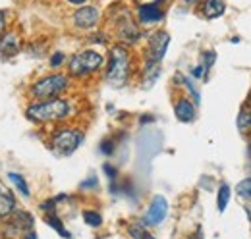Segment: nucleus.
Wrapping results in <instances>:
<instances>
[{
	"label": "nucleus",
	"mask_w": 251,
	"mask_h": 239,
	"mask_svg": "<svg viewBox=\"0 0 251 239\" xmlns=\"http://www.w3.org/2000/svg\"><path fill=\"white\" fill-rule=\"evenodd\" d=\"M83 220H85V224L91 226V228H99V226L102 224V216H100L97 210H85V212H83Z\"/></svg>",
	"instance_id": "22"
},
{
	"label": "nucleus",
	"mask_w": 251,
	"mask_h": 239,
	"mask_svg": "<svg viewBox=\"0 0 251 239\" xmlns=\"http://www.w3.org/2000/svg\"><path fill=\"white\" fill-rule=\"evenodd\" d=\"M8 222L18 230V234H25V232H29L33 228L35 218H33L29 212H25V210H14L8 216Z\"/></svg>",
	"instance_id": "14"
},
{
	"label": "nucleus",
	"mask_w": 251,
	"mask_h": 239,
	"mask_svg": "<svg viewBox=\"0 0 251 239\" xmlns=\"http://www.w3.org/2000/svg\"><path fill=\"white\" fill-rule=\"evenodd\" d=\"M176 79H178V83H182V85L188 89V93L191 95V100H193L195 104H199V102H201V96H199V91L193 87L191 79H189V77H184V75H180V73L176 75Z\"/></svg>",
	"instance_id": "19"
},
{
	"label": "nucleus",
	"mask_w": 251,
	"mask_h": 239,
	"mask_svg": "<svg viewBox=\"0 0 251 239\" xmlns=\"http://www.w3.org/2000/svg\"><path fill=\"white\" fill-rule=\"evenodd\" d=\"M244 209H246V212H248V216H250V220H251V201H246Z\"/></svg>",
	"instance_id": "31"
},
{
	"label": "nucleus",
	"mask_w": 251,
	"mask_h": 239,
	"mask_svg": "<svg viewBox=\"0 0 251 239\" xmlns=\"http://www.w3.org/2000/svg\"><path fill=\"white\" fill-rule=\"evenodd\" d=\"M182 2H186L188 6H195V4H199L201 0H182Z\"/></svg>",
	"instance_id": "32"
},
{
	"label": "nucleus",
	"mask_w": 251,
	"mask_h": 239,
	"mask_svg": "<svg viewBox=\"0 0 251 239\" xmlns=\"http://www.w3.org/2000/svg\"><path fill=\"white\" fill-rule=\"evenodd\" d=\"M22 50V39L16 31H6L0 37V54L4 58H12L16 54H20Z\"/></svg>",
	"instance_id": "11"
},
{
	"label": "nucleus",
	"mask_w": 251,
	"mask_h": 239,
	"mask_svg": "<svg viewBox=\"0 0 251 239\" xmlns=\"http://www.w3.org/2000/svg\"><path fill=\"white\" fill-rule=\"evenodd\" d=\"M104 56L97 50H81L68 60V73L72 77H85L97 73L104 66Z\"/></svg>",
	"instance_id": "4"
},
{
	"label": "nucleus",
	"mask_w": 251,
	"mask_h": 239,
	"mask_svg": "<svg viewBox=\"0 0 251 239\" xmlns=\"http://www.w3.org/2000/svg\"><path fill=\"white\" fill-rule=\"evenodd\" d=\"M226 12V2L224 0H201L199 2V14L205 20H217Z\"/></svg>",
	"instance_id": "13"
},
{
	"label": "nucleus",
	"mask_w": 251,
	"mask_h": 239,
	"mask_svg": "<svg viewBox=\"0 0 251 239\" xmlns=\"http://www.w3.org/2000/svg\"><path fill=\"white\" fill-rule=\"evenodd\" d=\"M174 116H176L178 121H182V123H191L193 120L197 118L195 102L186 98V96H180V98L174 102Z\"/></svg>",
	"instance_id": "12"
},
{
	"label": "nucleus",
	"mask_w": 251,
	"mask_h": 239,
	"mask_svg": "<svg viewBox=\"0 0 251 239\" xmlns=\"http://www.w3.org/2000/svg\"><path fill=\"white\" fill-rule=\"evenodd\" d=\"M6 24H8V12L0 8V37L6 33Z\"/></svg>",
	"instance_id": "27"
},
{
	"label": "nucleus",
	"mask_w": 251,
	"mask_h": 239,
	"mask_svg": "<svg viewBox=\"0 0 251 239\" xmlns=\"http://www.w3.org/2000/svg\"><path fill=\"white\" fill-rule=\"evenodd\" d=\"M230 195H232V191H230L228 183H222V185L219 187V197H217V207H219L220 212L226 210L228 203H230Z\"/></svg>",
	"instance_id": "17"
},
{
	"label": "nucleus",
	"mask_w": 251,
	"mask_h": 239,
	"mask_svg": "<svg viewBox=\"0 0 251 239\" xmlns=\"http://www.w3.org/2000/svg\"><path fill=\"white\" fill-rule=\"evenodd\" d=\"M100 152L106 154V156H110V154L114 152V141H110V139L102 141V143H100Z\"/></svg>",
	"instance_id": "26"
},
{
	"label": "nucleus",
	"mask_w": 251,
	"mask_h": 239,
	"mask_svg": "<svg viewBox=\"0 0 251 239\" xmlns=\"http://www.w3.org/2000/svg\"><path fill=\"white\" fill-rule=\"evenodd\" d=\"M162 0H153V2H145L137 6L135 12V20L139 25H153L164 20V8L160 6Z\"/></svg>",
	"instance_id": "7"
},
{
	"label": "nucleus",
	"mask_w": 251,
	"mask_h": 239,
	"mask_svg": "<svg viewBox=\"0 0 251 239\" xmlns=\"http://www.w3.org/2000/svg\"><path fill=\"white\" fill-rule=\"evenodd\" d=\"M83 139H85V133L77 127H58L50 133L49 145L56 156H70L81 147Z\"/></svg>",
	"instance_id": "3"
},
{
	"label": "nucleus",
	"mask_w": 251,
	"mask_h": 239,
	"mask_svg": "<svg viewBox=\"0 0 251 239\" xmlns=\"http://www.w3.org/2000/svg\"><path fill=\"white\" fill-rule=\"evenodd\" d=\"M166 214H168V201L162 195H157V197H153L149 209L143 216V224L145 226H158V224H162Z\"/></svg>",
	"instance_id": "10"
},
{
	"label": "nucleus",
	"mask_w": 251,
	"mask_h": 239,
	"mask_svg": "<svg viewBox=\"0 0 251 239\" xmlns=\"http://www.w3.org/2000/svg\"><path fill=\"white\" fill-rule=\"evenodd\" d=\"M129 236L133 239H155L147 230H145V224H143V226H131V228H129Z\"/></svg>",
	"instance_id": "23"
},
{
	"label": "nucleus",
	"mask_w": 251,
	"mask_h": 239,
	"mask_svg": "<svg viewBox=\"0 0 251 239\" xmlns=\"http://www.w3.org/2000/svg\"><path fill=\"white\" fill-rule=\"evenodd\" d=\"M47 224H49V226H52V228H54V230H56V232H58V234H60L62 238H66V239L70 238V234H68V230L64 228V224H62V222H60V218H58L56 214H52V212H49V214H47Z\"/></svg>",
	"instance_id": "20"
},
{
	"label": "nucleus",
	"mask_w": 251,
	"mask_h": 239,
	"mask_svg": "<svg viewBox=\"0 0 251 239\" xmlns=\"http://www.w3.org/2000/svg\"><path fill=\"white\" fill-rule=\"evenodd\" d=\"M8 179L18 187V191L24 195V197H29V187H27V181L22 178L20 174H16V172H10L8 174Z\"/></svg>",
	"instance_id": "18"
},
{
	"label": "nucleus",
	"mask_w": 251,
	"mask_h": 239,
	"mask_svg": "<svg viewBox=\"0 0 251 239\" xmlns=\"http://www.w3.org/2000/svg\"><path fill=\"white\" fill-rule=\"evenodd\" d=\"M64 2H68V4H72V6H77V8H79V6H85L89 0H64Z\"/></svg>",
	"instance_id": "29"
},
{
	"label": "nucleus",
	"mask_w": 251,
	"mask_h": 239,
	"mask_svg": "<svg viewBox=\"0 0 251 239\" xmlns=\"http://www.w3.org/2000/svg\"><path fill=\"white\" fill-rule=\"evenodd\" d=\"M20 239H37V234L33 232V230H29V232H25V234H22V238Z\"/></svg>",
	"instance_id": "30"
},
{
	"label": "nucleus",
	"mask_w": 251,
	"mask_h": 239,
	"mask_svg": "<svg viewBox=\"0 0 251 239\" xmlns=\"http://www.w3.org/2000/svg\"><path fill=\"white\" fill-rule=\"evenodd\" d=\"M118 16H114V27H116V37L118 41L129 47V45H135L139 39H141V29H139V24L137 20H133L131 12L124 8V6H118Z\"/></svg>",
	"instance_id": "6"
},
{
	"label": "nucleus",
	"mask_w": 251,
	"mask_h": 239,
	"mask_svg": "<svg viewBox=\"0 0 251 239\" xmlns=\"http://www.w3.org/2000/svg\"><path fill=\"white\" fill-rule=\"evenodd\" d=\"M16 210V197L10 189L0 185V218H8Z\"/></svg>",
	"instance_id": "15"
},
{
	"label": "nucleus",
	"mask_w": 251,
	"mask_h": 239,
	"mask_svg": "<svg viewBox=\"0 0 251 239\" xmlns=\"http://www.w3.org/2000/svg\"><path fill=\"white\" fill-rule=\"evenodd\" d=\"M168 45H170V35L166 31H153L147 41V60L160 64V60L164 58L168 50Z\"/></svg>",
	"instance_id": "8"
},
{
	"label": "nucleus",
	"mask_w": 251,
	"mask_h": 239,
	"mask_svg": "<svg viewBox=\"0 0 251 239\" xmlns=\"http://www.w3.org/2000/svg\"><path fill=\"white\" fill-rule=\"evenodd\" d=\"M131 77V54L126 45H114L108 50V62H106V73L104 79L108 85L120 89Z\"/></svg>",
	"instance_id": "2"
},
{
	"label": "nucleus",
	"mask_w": 251,
	"mask_h": 239,
	"mask_svg": "<svg viewBox=\"0 0 251 239\" xmlns=\"http://www.w3.org/2000/svg\"><path fill=\"white\" fill-rule=\"evenodd\" d=\"M102 170L106 172V176H108L110 179L118 176V174H116V168H114V166H110V164H104V166H102Z\"/></svg>",
	"instance_id": "28"
},
{
	"label": "nucleus",
	"mask_w": 251,
	"mask_h": 239,
	"mask_svg": "<svg viewBox=\"0 0 251 239\" xmlns=\"http://www.w3.org/2000/svg\"><path fill=\"white\" fill-rule=\"evenodd\" d=\"M238 129L242 133H251V108L244 106L242 112L238 114Z\"/></svg>",
	"instance_id": "16"
},
{
	"label": "nucleus",
	"mask_w": 251,
	"mask_h": 239,
	"mask_svg": "<svg viewBox=\"0 0 251 239\" xmlns=\"http://www.w3.org/2000/svg\"><path fill=\"white\" fill-rule=\"evenodd\" d=\"M74 114V106L66 98H47V100H35L27 106L25 118L33 123H50V121H62Z\"/></svg>",
	"instance_id": "1"
},
{
	"label": "nucleus",
	"mask_w": 251,
	"mask_h": 239,
	"mask_svg": "<svg viewBox=\"0 0 251 239\" xmlns=\"http://www.w3.org/2000/svg\"><path fill=\"white\" fill-rule=\"evenodd\" d=\"M70 79L64 73H52V75H45L41 79H37L29 87V96L35 100H47V98H56L58 95H62L68 89Z\"/></svg>",
	"instance_id": "5"
},
{
	"label": "nucleus",
	"mask_w": 251,
	"mask_h": 239,
	"mask_svg": "<svg viewBox=\"0 0 251 239\" xmlns=\"http://www.w3.org/2000/svg\"><path fill=\"white\" fill-rule=\"evenodd\" d=\"M236 191H238V195H240L244 201H251V176L246 179H242V181L238 183Z\"/></svg>",
	"instance_id": "21"
},
{
	"label": "nucleus",
	"mask_w": 251,
	"mask_h": 239,
	"mask_svg": "<svg viewBox=\"0 0 251 239\" xmlns=\"http://www.w3.org/2000/svg\"><path fill=\"white\" fill-rule=\"evenodd\" d=\"M217 58V54L213 52V50H207V52H203V68H205V72L209 73V70H211V66H213V62Z\"/></svg>",
	"instance_id": "24"
},
{
	"label": "nucleus",
	"mask_w": 251,
	"mask_h": 239,
	"mask_svg": "<svg viewBox=\"0 0 251 239\" xmlns=\"http://www.w3.org/2000/svg\"><path fill=\"white\" fill-rule=\"evenodd\" d=\"M72 22H74V25L77 27V29L81 31H89V29H95L97 25H99V22H100V10L97 8V6H79L75 12H74V16H72Z\"/></svg>",
	"instance_id": "9"
},
{
	"label": "nucleus",
	"mask_w": 251,
	"mask_h": 239,
	"mask_svg": "<svg viewBox=\"0 0 251 239\" xmlns=\"http://www.w3.org/2000/svg\"><path fill=\"white\" fill-rule=\"evenodd\" d=\"M64 60H66V56H64V52H60V50H56V52H52V56H50V68H60L64 64Z\"/></svg>",
	"instance_id": "25"
}]
</instances>
